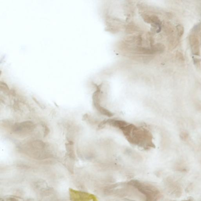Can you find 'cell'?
Masks as SVG:
<instances>
[{
    "label": "cell",
    "mask_w": 201,
    "mask_h": 201,
    "mask_svg": "<svg viewBox=\"0 0 201 201\" xmlns=\"http://www.w3.org/2000/svg\"><path fill=\"white\" fill-rule=\"evenodd\" d=\"M189 41L192 54L195 56H200V42L197 36L195 35H190L189 37Z\"/></svg>",
    "instance_id": "cell-3"
},
{
    "label": "cell",
    "mask_w": 201,
    "mask_h": 201,
    "mask_svg": "<svg viewBox=\"0 0 201 201\" xmlns=\"http://www.w3.org/2000/svg\"><path fill=\"white\" fill-rule=\"evenodd\" d=\"M165 32L167 35H170L174 32V28L172 24L169 22H166L163 25Z\"/></svg>",
    "instance_id": "cell-4"
},
{
    "label": "cell",
    "mask_w": 201,
    "mask_h": 201,
    "mask_svg": "<svg viewBox=\"0 0 201 201\" xmlns=\"http://www.w3.org/2000/svg\"><path fill=\"white\" fill-rule=\"evenodd\" d=\"M177 36L179 38H181L184 32V28L182 24H178L176 26Z\"/></svg>",
    "instance_id": "cell-5"
},
{
    "label": "cell",
    "mask_w": 201,
    "mask_h": 201,
    "mask_svg": "<svg viewBox=\"0 0 201 201\" xmlns=\"http://www.w3.org/2000/svg\"><path fill=\"white\" fill-rule=\"evenodd\" d=\"M201 59H197V58H193V61L194 64L195 65L197 66H200V63L201 61Z\"/></svg>",
    "instance_id": "cell-7"
},
{
    "label": "cell",
    "mask_w": 201,
    "mask_h": 201,
    "mask_svg": "<svg viewBox=\"0 0 201 201\" xmlns=\"http://www.w3.org/2000/svg\"><path fill=\"white\" fill-rule=\"evenodd\" d=\"M183 201H192L191 200H187Z\"/></svg>",
    "instance_id": "cell-8"
},
{
    "label": "cell",
    "mask_w": 201,
    "mask_h": 201,
    "mask_svg": "<svg viewBox=\"0 0 201 201\" xmlns=\"http://www.w3.org/2000/svg\"><path fill=\"white\" fill-rule=\"evenodd\" d=\"M22 150L26 155L37 159L46 158L50 155L49 146L40 140H35L25 144Z\"/></svg>",
    "instance_id": "cell-1"
},
{
    "label": "cell",
    "mask_w": 201,
    "mask_h": 201,
    "mask_svg": "<svg viewBox=\"0 0 201 201\" xmlns=\"http://www.w3.org/2000/svg\"><path fill=\"white\" fill-rule=\"evenodd\" d=\"M176 57L180 61L183 62L185 61L184 56L182 53L180 52H176Z\"/></svg>",
    "instance_id": "cell-6"
},
{
    "label": "cell",
    "mask_w": 201,
    "mask_h": 201,
    "mask_svg": "<svg viewBox=\"0 0 201 201\" xmlns=\"http://www.w3.org/2000/svg\"><path fill=\"white\" fill-rule=\"evenodd\" d=\"M35 127L34 124L31 121H24L15 124L12 127V131L18 135H26L32 133Z\"/></svg>",
    "instance_id": "cell-2"
}]
</instances>
